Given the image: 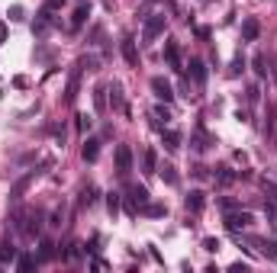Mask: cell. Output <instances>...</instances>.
<instances>
[{"label": "cell", "mask_w": 277, "mask_h": 273, "mask_svg": "<svg viewBox=\"0 0 277 273\" xmlns=\"http://www.w3.org/2000/svg\"><path fill=\"white\" fill-rule=\"evenodd\" d=\"M6 32H10V29H6V23H0V45L6 42Z\"/></svg>", "instance_id": "60d3db41"}, {"label": "cell", "mask_w": 277, "mask_h": 273, "mask_svg": "<svg viewBox=\"0 0 277 273\" xmlns=\"http://www.w3.org/2000/svg\"><path fill=\"white\" fill-rule=\"evenodd\" d=\"M87 16H91V3H81L78 10H74V16H71V32H78L81 26L87 23Z\"/></svg>", "instance_id": "2e32d148"}, {"label": "cell", "mask_w": 277, "mask_h": 273, "mask_svg": "<svg viewBox=\"0 0 277 273\" xmlns=\"http://www.w3.org/2000/svg\"><path fill=\"white\" fill-rule=\"evenodd\" d=\"M74 119H78V132L84 135V132H87V126H91V119H87L84 113H78V116H74Z\"/></svg>", "instance_id": "d6a6232c"}, {"label": "cell", "mask_w": 277, "mask_h": 273, "mask_svg": "<svg viewBox=\"0 0 277 273\" xmlns=\"http://www.w3.org/2000/svg\"><path fill=\"white\" fill-rule=\"evenodd\" d=\"M119 200H123L119 193H106V209H110V215H113V218L119 215Z\"/></svg>", "instance_id": "4316f807"}, {"label": "cell", "mask_w": 277, "mask_h": 273, "mask_svg": "<svg viewBox=\"0 0 277 273\" xmlns=\"http://www.w3.org/2000/svg\"><path fill=\"white\" fill-rule=\"evenodd\" d=\"M258 36H261V23L255 16H248L245 23H242V39H245V42H255Z\"/></svg>", "instance_id": "8fae6325"}, {"label": "cell", "mask_w": 277, "mask_h": 273, "mask_svg": "<svg viewBox=\"0 0 277 273\" xmlns=\"http://www.w3.org/2000/svg\"><path fill=\"white\" fill-rule=\"evenodd\" d=\"M274 80H277V68H274Z\"/></svg>", "instance_id": "b9f144b4"}, {"label": "cell", "mask_w": 277, "mask_h": 273, "mask_svg": "<svg viewBox=\"0 0 277 273\" xmlns=\"http://www.w3.org/2000/svg\"><path fill=\"white\" fill-rule=\"evenodd\" d=\"M165 58H168V65H171L174 71H181V49H178V42H174V39H168V45H165Z\"/></svg>", "instance_id": "4fadbf2b"}, {"label": "cell", "mask_w": 277, "mask_h": 273, "mask_svg": "<svg viewBox=\"0 0 277 273\" xmlns=\"http://www.w3.org/2000/svg\"><path fill=\"white\" fill-rule=\"evenodd\" d=\"M93 106H97V113H103V109H106V87L103 84L93 87Z\"/></svg>", "instance_id": "cb8c5ba5"}, {"label": "cell", "mask_w": 277, "mask_h": 273, "mask_svg": "<svg viewBox=\"0 0 277 273\" xmlns=\"http://www.w3.org/2000/svg\"><path fill=\"white\" fill-rule=\"evenodd\" d=\"M119 52H123V61H126L129 68H139V49H136V39H132V36H123Z\"/></svg>", "instance_id": "277c9868"}, {"label": "cell", "mask_w": 277, "mask_h": 273, "mask_svg": "<svg viewBox=\"0 0 277 273\" xmlns=\"http://www.w3.org/2000/svg\"><path fill=\"white\" fill-rule=\"evenodd\" d=\"M129 200H132V203H136V206L142 209V206H148V203H152V196H148V190H145V187L132 183V187H129Z\"/></svg>", "instance_id": "5bb4252c"}, {"label": "cell", "mask_w": 277, "mask_h": 273, "mask_svg": "<svg viewBox=\"0 0 277 273\" xmlns=\"http://www.w3.org/2000/svg\"><path fill=\"white\" fill-rule=\"evenodd\" d=\"M62 257H65V261H78V257H81V244H78V241H71V244H68V251H62Z\"/></svg>", "instance_id": "4dcf8cb0"}, {"label": "cell", "mask_w": 277, "mask_h": 273, "mask_svg": "<svg viewBox=\"0 0 277 273\" xmlns=\"http://www.w3.org/2000/svg\"><path fill=\"white\" fill-rule=\"evenodd\" d=\"M110 103H113V109H126V103H123V87H119V84L110 87Z\"/></svg>", "instance_id": "d4e9b609"}, {"label": "cell", "mask_w": 277, "mask_h": 273, "mask_svg": "<svg viewBox=\"0 0 277 273\" xmlns=\"http://www.w3.org/2000/svg\"><path fill=\"white\" fill-rule=\"evenodd\" d=\"M10 261H16V248H13L10 238H3L0 241V264H10Z\"/></svg>", "instance_id": "44dd1931"}, {"label": "cell", "mask_w": 277, "mask_h": 273, "mask_svg": "<svg viewBox=\"0 0 277 273\" xmlns=\"http://www.w3.org/2000/svg\"><path fill=\"white\" fill-rule=\"evenodd\" d=\"M190 145H193V151H206V148L213 145V138L206 135V129L200 126V122H197V129H193V138H190Z\"/></svg>", "instance_id": "30bf717a"}, {"label": "cell", "mask_w": 277, "mask_h": 273, "mask_svg": "<svg viewBox=\"0 0 277 273\" xmlns=\"http://www.w3.org/2000/svg\"><path fill=\"white\" fill-rule=\"evenodd\" d=\"M229 270H232V273H248V264H242V261H235V264H232V267H229Z\"/></svg>", "instance_id": "74e56055"}, {"label": "cell", "mask_w": 277, "mask_h": 273, "mask_svg": "<svg viewBox=\"0 0 277 273\" xmlns=\"http://www.w3.org/2000/svg\"><path fill=\"white\" fill-rule=\"evenodd\" d=\"M93 200H97V187H84L81 190V206H91Z\"/></svg>", "instance_id": "83f0119b"}, {"label": "cell", "mask_w": 277, "mask_h": 273, "mask_svg": "<svg viewBox=\"0 0 277 273\" xmlns=\"http://www.w3.org/2000/svg\"><path fill=\"white\" fill-rule=\"evenodd\" d=\"M190 77H193V84H203L206 80V65L200 58H190Z\"/></svg>", "instance_id": "d6986e66"}, {"label": "cell", "mask_w": 277, "mask_h": 273, "mask_svg": "<svg viewBox=\"0 0 277 273\" xmlns=\"http://www.w3.org/2000/svg\"><path fill=\"white\" fill-rule=\"evenodd\" d=\"M23 218H26V222H19V225H23V235H26V238H36L39 231H42V212H39V209H32V212H26Z\"/></svg>", "instance_id": "3957f363"}, {"label": "cell", "mask_w": 277, "mask_h": 273, "mask_svg": "<svg viewBox=\"0 0 277 273\" xmlns=\"http://www.w3.org/2000/svg\"><path fill=\"white\" fill-rule=\"evenodd\" d=\"M139 212L148 215V218H165L168 215V206H165V203H148V206H142Z\"/></svg>", "instance_id": "e0dca14e"}, {"label": "cell", "mask_w": 277, "mask_h": 273, "mask_svg": "<svg viewBox=\"0 0 277 273\" xmlns=\"http://www.w3.org/2000/svg\"><path fill=\"white\" fill-rule=\"evenodd\" d=\"M255 71H258V77H268V58H265V55H255Z\"/></svg>", "instance_id": "f546056e"}, {"label": "cell", "mask_w": 277, "mask_h": 273, "mask_svg": "<svg viewBox=\"0 0 277 273\" xmlns=\"http://www.w3.org/2000/svg\"><path fill=\"white\" fill-rule=\"evenodd\" d=\"M58 6H62V0H49V3H45V10H52V13H55Z\"/></svg>", "instance_id": "ab89813d"}, {"label": "cell", "mask_w": 277, "mask_h": 273, "mask_svg": "<svg viewBox=\"0 0 277 273\" xmlns=\"http://www.w3.org/2000/svg\"><path fill=\"white\" fill-rule=\"evenodd\" d=\"M158 174H161V180L168 183V187H178V167H174V164H165V167H158Z\"/></svg>", "instance_id": "ffe728a7"}, {"label": "cell", "mask_w": 277, "mask_h": 273, "mask_svg": "<svg viewBox=\"0 0 277 273\" xmlns=\"http://www.w3.org/2000/svg\"><path fill=\"white\" fill-rule=\"evenodd\" d=\"M81 158H84L87 164H93L100 158V138H87L84 141V148H81Z\"/></svg>", "instance_id": "7c38bea8"}, {"label": "cell", "mask_w": 277, "mask_h": 273, "mask_svg": "<svg viewBox=\"0 0 277 273\" xmlns=\"http://www.w3.org/2000/svg\"><path fill=\"white\" fill-rule=\"evenodd\" d=\"M222 244H219V238H203V251H209V254H216Z\"/></svg>", "instance_id": "1f68e13d"}, {"label": "cell", "mask_w": 277, "mask_h": 273, "mask_svg": "<svg viewBox=\"0 0 277 273\" xmlns=\"http://www.w3.org/2000/svg\"><path fill=\"white\" fill-rule=\"evenodd\" d=\"M32 180H36V170H29V174H23V177H19V180L16 183H13V187H10V200L13 203H19V200H23V196H26V190H29V183Z\"/></svg>", "instance_id": "5b68a950"}, {"label": "cell", "mask_w": 277, "mask_h": 273, "mask_svg": "<svg viewBox=\"0 0 277 273\" xmlns=\"http://www.w3.org/2000/svg\"><path fill=\"white\" fill-rule=\"evenodd\" d=\"M242 71H245V55H235V58H232V65H229V77H239V74Z\"/></svg>", "instance_id": "484cf974"}, {"label": "cell", "mask_w": 277, "mask_h": 273, "mask_svg": "<svg viewBox=\"0 0 277 273\" xmlns=\"http://www.w3.org/2000/svg\"><path fill=\"white\" fill-rule=\"evenodd\" d=\"M116 170H119L123 177L132 170V148H129V145H119V148H116Z\"/></svg>", "instance_id": "ba28073f"}, {"label": "cell", "mask_w": 277, "mask_h": 273, "mask_svg": "<svg viewBox=\"0 0 277 273\" xmlns=\"http://www.w3.org/2000/svg\"><path fill=\"white\" fill-rule=\"evenodd\" d=\"M16 267H19V270H32V267H36V261H32V257H19Z\"/></svg>", "instance_id": "836d02e7"}, {"label": "cell", "mask_w": 277, "mask_h": 273, "mask_svg": "<svg viewBox=\"0 0 277 273\" xmlns=\"http://www.w3.org/2000/svg\"><path fill=\"white\" fill-rule=\"evenodd\" d=\"M62 218H65V209H62V206H58V209H55V212H52V222H49V225H62Z\"/></svg>", "instance_id": "d590c367"}, {"label": "cell", "mask_w": 277, "mask_h": 273, "mask_svg": "<svg viewBox=\"0 0 277 273\" xmlns=\"http://www.w3.org/2000/svg\"><path fill=\"white\" fill-rule=\"evenodd\" d=\"M252 222H255V215H252V212H229V215H226V228H229V231L248 228Z\"/></svg>", "instance_id": "8992f818"}, {"label": "cell", "mask_w": 277, "mask_h": 273, "mask_svg": "<svg viewBox=\"0 0 277 273\" xmlns=\"http://www.w3.org/2000/svg\"><path fill=\"white\" fill-rule=\"evenodd\" d=\"M161 145H165L168 151H178V148H181V132H174V129H161Z\"/></svg>", "instance_id": "9a60e30c"}, {"label": "cell", "mask_w": 277, "mask_h": 273, "mask_svg": "<svg viewBox=\"0 0 277 273\" xmlns=\"http://www.w3.org/2000/svg\"><path fill=\"white\" fill-rule=\"evenodd\" d=\"M13 87H19V90H23V87H29V77H23V74H19V77H13Z\"/></svg>", "instance_id": "f35d334b"}, {"label": "cell", "mask_w": 277, "mask_h": 273, "mask_svg": "<svg viewBox=\"0 0 277 273\" xmlns=\"http://www.w3.org/2000/svg\"><path fill=\"white\" fill-rule=\"evenodd\" d=\"M52 257H55V241L42 238V241H39V261H52Z\"/></svg>", "instance_id": "603a6c76"}, {"label": "cell", "mask_w": 277, "mask_h": 273, "mask_svg": "<svg viewBox=\"0 0 277 273\" xmlns=\"http://www.w3.org/2000/svg\"><path fill=\"white\" fill-rule=\"evenodd\" d=\"M258 93H261V90H258V87H255V84L248 87V103H258Z\"/></svg>", "instance_id": "8d00e7d4"}, {"label": "cell", "mask_w": 277, "mask_h": 273, "mask_svg": "<svg viewBox=\"0 0 277 273\" xmlns=\"http://www.w3.org/2000/svg\"><path fill=\"white\" fill-rule=\"evenodd\" d=\"M265 212H268V218H271V222L277 225V203H268V206H265Z\"/></svg>", "instance_id": "e575fe53"}, {"label": "cell", "mask_w": 277, "mask_h": 273, "mask_svg": "<svg viewBox=\"0 0 277 273\" xmlns=\"http://www.w3.org/2000/svg\"><path fill=\"white\" fill-rule=\"evenodd\" d=\"M152 90H155V97L165 100V103H171V100H174V90H171V84H168L165 77H152Z\"/></svg>", "instance_id": "9c48e42d"}, {"label": "cell", "mask_w": 277, "mask_h": 273, "mask_svg": "<svg viewBox=\"0 0 277 273\" xmlns=\"http://www.w3.org/2000/svg\"><path fill=\"white\" fill-rule=\"evenodd\" d=\"M81 71H84V65L78 61L68 74V84H65V103L68 106H74V100H78V93H81Z\"/></svg>", "instance_id": "7a4b0ae2"}, {"label": "cell", "mask_w": 277, "mask_h": 273, "mask_svg": "<svg viewBox=\"0 0 277 273\" xmlns=\"http://www.w3.org/2000/svg\"><path fill=\"white\" fill-rule=\"evenodd\" d=\"M6 16H10V23H23V19H26V10H23V6H19V3H13Z\"/></svg>", "instance_id": "f1b7e54d"}, {"label": "cell", "mask_w": 277, "mask_h": 273, "mask_svg": "<svg viewBox=\"0 0 277 273\" xmlns=\"http://www.w3.org/2000/svg\"><path fill=\"white\" fill-rule=\"evenodd\" d=\"M142 170L145 174H158V154L152 148H145V154H142Z\"/></svg>", "instance_id": "ac0fdd59"}, {"label": "cell", "mask_w": 277, "mask_h": 273, "mask_svg": "<svg viewBox=\"0 0 277 273\" xmlns=\"http://www.w3.org/2000/svg\"><path fill=\"white\" fill-rule=\"evenodd\" d=\"M165 13H152V16L145 19V26H142V42H155V39L165 32Z\"/></svg>", "instance_id": "6da1fadb"}, {"label": "cell", "mask_w": 277, "mask_h": 273, "mask_svg": "<svg viewBox=\"0 0 277 273\" xmlns=\"http://www.w3.org/2000/svg\"><path fill=\"white\" fill-rule=\"evenodd\" d=\"M184 206H187V212H203L206 193H203V190H190V193L184 196Z\"/></svg>", "instance_id": "52a82bcc"}, {"label": "cell", "mask_w": 277, "mask_h": 273, "mask_svg": "<svg viewBox=\"0 0 277 273\" xmlns=\"http://www.w3.org/2000/svg\"><path fill=\"white\" fill-rule=\"evenodd\" d=\"M235 180H239V174H235V170H229V167H219V170H216V183H219V187H232Z\"/></svg>", "instance_id": "7402d4cb"}]
</instances>
